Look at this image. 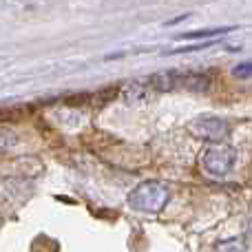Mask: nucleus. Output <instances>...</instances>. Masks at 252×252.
Masks as SVG:
<instances>
[{
    "mask_svg": "<svg viewBox=\"0 0 252 252\" xmlns=\"http://www.w3.org/2000/svg\"><path fill=\"white\" fill-rule=\"evenodd\" d=\"M18 144V135L9 128H0V153H7Z\"/></svg>",
    "mask_w": 252,
    "mask_h": 252,
    "instance_id": "obj_8",
    "label": "nucleus"
},
{
    "mask_svg": "<svg viewBox=\"0 0 252 252\" xmlns=\"http://www.w3.org/2000/svg\"><path fill=\"white\" fill-rule=\"evenodd\" d=\"M232 75L239 80H246V78H252V62H241L232 69Z\"/></svg>",
    "mask_w": 252,
    "mask_h": 252,
    "instance_id": "obj_12",
    "label": "nucleus"
},
{
    "mask_svg": "<svg viewBox=\"0 0 252 252\" xmlns=\"http://www.w3.org/2000/svg\"><path fill=\"white\" fill-rule=\"evenodd\" d=\"M153 95V89L148 87V82H130L124 89V100L128 104H146Z\"/></svg>",
    "mask_w": 252,
    "mask_h": 252,
    "instance_id": "obj_5",
    "label": "nucleus"
},
{
    "mask_svg": "<svg viewBox=\"0 0 252 252\" xmlns=\"http://www.w3.org/2000/svg\"><path fill=\"white\" fill-rule=\"evenodd\" d=\"M173 82L175 89H186V91H206L210 87V75L206 73H173Z\"/></svg>",
    "mask_w": 252,
    "mask_h": 252,
    "instance_id": "obj_4",
    "label": "nucleus"
},
{
    "mask_svg": "<svg viewBox=\"0 0 252 252\" xmlns=\"http://www.w3.org/2000/svg\"><path fill=\"white\" fill-rule=\"evenodd\" d=\"M188 133L197 139H204V142H221L228 137L230 133V124L223 118H215V115H204V118H195L188 124Z\"/></svg>",
    "mask_w": 252,
    "mask_h": 252,
    "instance_id": "obj_2",
    "label": "nucleus"
},
{
    "mask_svg": "<svg viewBox=\"0 0 252 252\" xmlns=\"http://www.w3.org/2000/svg\"><path fill=\"white\" fill-rule=\"evenodd\" d=\"M25 115V111L18 106H0V122H18Z\"/></svg>",
    "mask_w": 252,
    "mask_h": 252,
    "instance_id": "obj_9",
    "label": "nucleus"
},
{
    "mask_svg": "<svg viewBox=\"0 0 252 252\" xmlns=\"http://www.w3.org/2000/svg\"><path fill=\"white\" fill-rule=\"evenodd\" d=\"M215 252H248V250H246V246L239 239H226L221 244H217Z\"/></svg>",
    "mask_w": 252,
    "mask_h": 252,
    "instance_id": "obj_10",
    "label": "nucleus"
},
{
    "mask_svg": "<svg viewBox=\"0 0 252 252\" xmlns=\"http://www.w3.org/2000/svg\"><path fill=\"white\" fill-rule=\"evenodd\" d=\"M232 31V27H215V29H201V31H190V33H179V40H204L210 42L213 38H217L219 33H228Z\"/></svg>",
    "mask_w": 252,
    "mask_h": 252,
    "instance_id": "obj_6",
    "label": "nucleus"
},
{
    "mask_svg": "<svg viewBox=\"0 0 252 252\" xmlns=\"http://www.w3.org/2000/svg\"><path fill=\"white\" fill-rule=\"evenodd\" d=\"M130 206L139 213L157 215L168 204V188L161 182H142L128 197Z\"/></svg>",
    "mask_w": 252,
    "mask_h": 252,
    "instance_id": "obj_1",
    "label": "nucleus"
},
{
    "mask_svg": "<svg viewBox=\"0 0 252 252\" xmlns=\"http://www.w3.org/2000/svg\"><path fill=\"white\" fill-rule=\"evenodd\" d=\"M235 148L226 146V144H213V146L204 148V153H201V164L210 175H226L235 166Z\"/></svg>",
    "mask_w": 252,
    "mask_h": 252,
    "instance_id": "obj_3",
    "label": "nucleus"
},
{
    "mask_svg": "<svg viewBox=\"0 0 252 252\" xmlns=\"http://www.w3.org/2000/svg\"><path fill=\"white\" fill-rule=\"evenodd\" d=\"M118 93H120L118 87H104L102 91H97L95 95H91V104H97V106L109 104L111 100H115V97H118Z\"/></svg>",
    "mask_w": 252,
    "mask_h": 252,
    "instance_id": "obj_7",
    "label": "nucleus"
},
{
    "mask_svg": "<svg viewBox=\"0 0 252 252\" xmlns=\"http://www.w3.org/2000/svg\"><path fill=\"white\" fill-rule=\"evenodd\" d=\"M66 106H82V104H91V93H73V95L64 97Z\"/></svg>",
    "mask_w": 252,
    "mask_h": 252,
    "instance_id": "obj_11",
    "label": "nucleus"
}]
</instances>
